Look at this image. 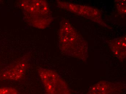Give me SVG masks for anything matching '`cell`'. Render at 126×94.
<instances>
[{"instance_id":"6da1fadb","label":"cell","mask_w":126,"mask_h":94,"mask_svg":"<svg viewBox=\"0 0 126 94\" xmlns=\"http://www.w3.org/2000/svg\"><path fill=\"white\" fill-rule=\"evenodd\" d=\"M58 36V46L62 53L83 61L87 60V42L65 19L61 21Z\"/></svg>"},{"instance_id":"ba28073f","label":"cell","mask_w":126,"mask_h":94,"mask_svg":"<svg viewBox=\"0 0 126 94\" xmlns=\"http://www.w3.org/2000/svg\"><path fill=\"white\" fill-rule=\"evenodd\" d=\"M117 12L121 16H124L126 14V1L116 0L114 1Z\"/></svg>"},{"instance_id":"52a82bcc","label":"cell","mask_w":126,"mask_h":94,"mask_svg":"<svg viewBox=\"0 0 126 94\" xmlns=\"http://www.w3.org/2000/svg\"><path fill=\"white\" fill-rule=\"evenodd\" d=\"M109 46L114 55L121 61L125 60L126 55V36L114 39L109 42Z\"/></svg>"},{"instance_id":"8992f818","label":"cell","mask_w":126,"mask_h":94,"mask_svg":"<svg viewBox=\"0 0 126 94\" xmlns=\"http://www.w3.org/2000/svg\"><path fill=\"white\" fill-rule=\"evenodd\" d=\"M124 88L120 82L101 81L90 88L87 94H120Z\"/></svg>"},{"instance_id":"3957f363","label":"cell","mask_w":126,"mask_h":94,"mask_svg":"<svg viewBox=\"0 0 126 94\" xmlns=\"http://www.w3.org/2000/svg\"><path fill=\"white\" fill-rule=\"evenodd\" d=\"M37 72L44 87L45 94H71L66 82L55 71L39 68Z\"/></svg>"},{"instance_id":"7a4b0ae2","label":"cell","mask_w":126,"mask_h":94,"mask_svg":"<svg viewBox=\"0 0 126 94\" xmlns=\"http://www.w3.org/2000/svg\"><path fill=\"white\" fill-rule=\"evenodd\" d=\"M24 19L29 25L44 29L50 25L53 17L47 1L23 0L19 2Z\"/></svg>"},{"instance_id":"5b68a950","label":"cell","mask_w":126,"mask_h":94,"mask_svg":"<svg viewBox=\"0 0 126 94\" xmlns=\"http://www.w3.org/2000/svg\"><path fill=\"white\" fill-rule=\"evenodd\" d=\"M30 56L25 55L0 71V81H17L25 77L29 66Z\"/></svg>"},{"instance_id":"277c9868","label":"cell","mask_w":126,"mask_h":94,"mask_svg":"<svg viewBox=\"0 0 126 94\" xmlns=\"http://www.w3.org/2000/svg\"><path fill=\"white\" fill-rule=\"evenodd\" d=\"M57 3L58 6L60 8L82 16L103 26L108 27V26L103 20L101 13L94 7L62 1H57Z\"/></svg>"},{"instance_id":"9c48e42d","label":"cell","mask_w":126,"mask_h":94,"mask_svg":"<svg viewBox=\"0 0 126 94\" xmlns=\"http://www.w3.org/2000/svg\"><path fill=\"white\" fill-rule=\"evenodd\" d=\"M0 94H19V92L15 88L3 87H0Z\"/></svg>"}]
</instances>
